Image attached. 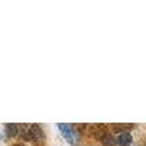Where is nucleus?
I'll return each instance as SVG.
<instances>
[{"label":"nucleus","instance_id":"nucleus-6","mask_svg":"<svg viewBox=\"0 0 146 146\" xmlns=\"http://www.w3.org/2000/svg\"><path fill=\"white\" fill-rule=\"evenodd\" d=\"M12 146H23V145H21V143H19V145H12Z\"/></svg>","mask_w":146,"mask_h":146},{"label":"nucleus","instance_id":"nucleus-7","mask_svg":"<svg viewBox=\"0 0 146 146\" xmlns=\"http://www.w3.org/2000/svg\"><path fill=\"white\" fill-rule=\"evenodd\" d=\"M0 139H2V136H0Z\"/></svg>","mask_w":146,"mask_h":146},{"label":"nucleus","instance_id":"nucleus-4","mask_svg":"<svg viewBox=\"0 0 146 146\" xmlns=\"http://www.w3.org/2000/svg\"><path fill=\"white\" fill-rule=\"evenodd\" d=\"M29 129H31V133H32L34 140H41V139H44V131H42V129H41L38 124H32Z\"/></svg>","mask_w":146,"mask_h":146},{"label":"nucleus","instance_id":"nucleus-2","mask_svg":"<svg viewBox=\"0 0 146 146\" xmlns=\"http://www.w3.org/2000/svg\"><path fill=\"white\" fill-rule=\"evenodd\" d=\"M131 142H133V137L129 131H121L117 137V143L120 146H131Z\"/></svg>","mask_w":146,"mask_h":146},{"label":"nucleus","instance_id":"nucleus-5","mask_svg":"<svg viewBox=\"0 0 146 146\" xmlns=\"http://www.w3.org/2000/svg\"><path fill=\"white\" fill-rule=\"evenodd\" d=\"M102 143H104L105 146H114L115 140H114V137L110 135V133H105V135L102 136Z\"/></svg>","mask_w":146,"mask_h":146},{"label":"nucleus","instance_id":"nucleus-3","mask_svg":"<svg viewBox=\"0 0 146 146\" xmlns=\"http://www.w3.org/2000/svg\"><path fill=\"white\" fill-rule=\"evenodd\" d=\"M19 130H21V127H19L18 124H13V123H9V124L5 126V133H6L9 137L16 136L18 133H19Z\"/></svg>","mask_w":146,"mask_h":146},{"label":"nucleus","instance_id":"nucleus-1","mask_svg":"<svg viewBox=\"0 0 146 146\" xmlns=\"http://www.w3.org/2000/svg\"><path fill=\"white\" fill-rule=\"evenodd\" d=\"M57 127H58L60 131H62L63 137H64L69 143H72V145L75 143V130H73V126L66 124V123H58Z\"/></svg>","mask_w":146,"mask_h":146}]
</instances>
